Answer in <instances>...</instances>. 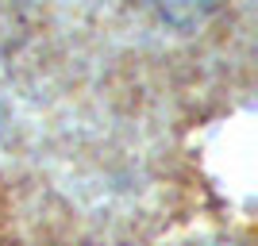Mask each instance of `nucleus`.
<instances>
[{"mask_svg": "<svg viewBox=\"0 0 258 246\" xmlns=\"http://www.w3.org/2000/svg\"><path fill=\"white\" fill-rule=\"evenodd\" d=\"M151 4L162 12V20L177 23V27H189V23H201V20H205L220 0H151Z\"/></svg>", "mask_w": 258, "mask_h": 246, "instance_id": "1", "label": "nucleus"}]
</instances>
